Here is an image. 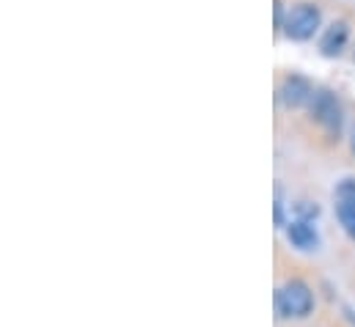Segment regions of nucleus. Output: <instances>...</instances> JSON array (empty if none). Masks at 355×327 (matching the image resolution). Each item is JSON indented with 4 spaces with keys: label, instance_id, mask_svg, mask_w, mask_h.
<instances>
[{
    "label": "nucleus",
    "instance_id": "nucleus-5",
    "mask_svg": "<svg viewBox=\"0 0 355 327\" xmlns=\"http://www.w3.org/2000/svg\"><path fill=\"white\" fill-rule=\"evenodd\" d=\"M286 240H289V245L297 247V250H303V253H309V250H317L320 247V234H317V229H314V223H309V220H289L286 223Z\"/></svg>",
    "mask_w": 355,
    "mask_h": 327
},
{
    "label": "nucleus",
    "instance_id": "nucleus-1",
    "mask_svg": "<svg viewBox=\"0 0 355 327\" xmlns=\"http://www.w3.org/2000/svg\"><path fill=\"white\" fill-rule=\"evenodd\" d=\"M314 311V292L306 281L289 278L275 289V314L278 319H306Z\"/></svg>",
    "mask_w": 355,
    "mask_h": 327
},
{
    "label": "nucleus",
    "instance_id": "nucleus-10",
    "mask_svg": "<svg viewBox=\"0 0 355 327\" xmlns=\"http://www.w3.org/2000/svg\"><path fill=\"white\" fill-rule=\"evenodd\" d=\"M272 209H275V229L284 231L286 229V212H284V193H281V187H275V204H272Z\"/></svg>",
    "mask_w": 355,
    "mask_h": 327
},
{
    "label": "nucleus",
    "instance_id": "nucleus-11",
    "mask_svg": "<svg viewBox=\"0 0 355 327\" xmlns=\"http://www.w3.org/2000/svg\"><path fill=\"white\" fill-rule=\"evenodd\" d=\"M284 19H286L284 3H281V0H275V30H284Z\"/></svg>",
    "mask_w": 355,
    "mask_h": 327
},
{
    "label": "nucleus",
    "instance_id": "nucleus-12",
    "mask_svg": "<svg viewBox=\"0 0 355 327\" xmlns=\"http://www.w3.org/2000/svg\"><path fill=\"white\" fill-rule=\"evenodd\" d=\"M353 154H355V130H353Z\"/></svg>",
    "mask_w": 355,
    "mask_h": 327
},
{
    "label": "nucleus",
    "instance_id": "nucleus-8",
    "mask_svg": "<svg viewBox=\"0 0 355 327\" xmlns=\"http://www.w3.org/2000/svg\"><path fill=\"white\" fill-rule=\"evenodd\" d=\"M336 215H339V223L345 229V234L355 242V209H345V206H336Z\"/></svg>",
    "mask_w": 355,
    "mask_h": 327
},
{
    "label": "nucleus",
    "instance_id": "nucleus-3",
    "mask_svg": "<svg viewBox=\"0 0 355 327\" xmlns=\"http://www.w3.org/2000/svg\"><path fill=\"white\" fill-rule=\"evenodd\" d=\"M309 110H311V116L317 118L320 127H325L331 135H339L342 121H345V113H342V102H339V96H336L334 91L317 88V94H314Z\"/></svg>",
    "mask_w": 355,
    "mask_h": 327
},
{
    "label": "nucleus",
    "instance_id": "nucleus-4",
    "mask_svg": "<svg viewBox=\"0 0 355 327\" xmlns=\"http://www.w3.org/2000/svg\"><path fill=\"white\" fill-rule=\"evenodd\" d=\"M317 88L306 80L303 75H286L281 85H278V102L289 110H300V107H309L311 99H314Z\"/></svg>",
    "mask_w": 355,
    "mask_h": 327
},
{
    "label": "nucleus",
    "instance_id": "nucleus-2",
    "mask_svg": "<svg viewBox=\"0 0 355 327\" xmlns=\"http://www.w3.org/2000/svg\"><path fill=\"white\" fill-rule=\"evenodd\" d=\"M322 25V11L320 6L314 3H297L286 11V19H284V33L292 39V42H309Z\"/></svg>",
    "mask_w": 355,
    "mask_h": 327
},
{
    "label": "nucleus",
    "instance_id": "nucleus-7",
    "mask_svg": "<svg viewBox=\"0 0 355 327\" xmlns=\"http://www.w3.org/2000/svg\"><path fill=\"white\" fill-rule=\"evenodd\" d=\"M336 206H345V209H355V179H345L339 187H336Z\"/></svg>",
    "mask_w": 355,
    "mask_h": 327
},
{
    "label": "nucleus",
    "instance_id": "nucleus-9",
    "mask_svg": "<svg viewBox=\"0 0 355 327\" xmlns=\"http://www.w3.org/2000/svg\"><path fill=\"white\" fill-rule=\"evenodd\" d=\"M295 209H297V218H295V220H309V223H314V220L320 218V206L311 204V201H300V204H295Z\"/></svg>",
    "mask_w": 355,
    "mask_h": 327
},
{
    "label": "nucleus",
    "instance_id": "nucleus-6",
    "mask_svg": "<svg viewBox=\"0 0 355 327\" xmlns=\"http://www.w3.org/2000/svg\"><path fill=\"white\" fill-rule=\"evenodd\" d=\"M347 39H350V25H347L345 19H336V22H331V25L325 28V33L320 36V53L328 55V58H334V55H339V53L345 50Z\"/></svg>",
    "mask_w": 355,
    "mask_h": 327
}]
</instances>
